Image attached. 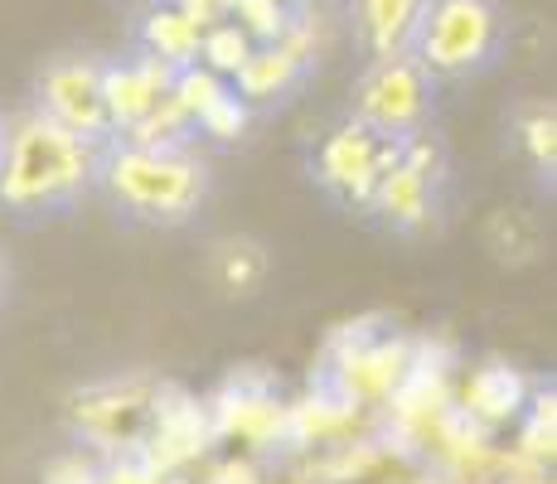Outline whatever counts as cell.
<instances>
[{
  "instance_id": "6da1fadb",
  "label": "cell",
  "mask_w": 557,
  "mask_h": 484,
  "mask_svg": "<svg viewBox=\"0 0 557 484\" xmlns=\"http://www.w3.org/2000/svg\"><path fill=\"white\" fill-rule=\"evenodd\" d=\"M92 199L122 228L141 233H185L213 203V165L195 141H146L112 136L98 150Z\"/></svg>"
},
{
  "instance_id": "7a4b0ae2",
  "label": "cell",
  "mask_w": 557,
  "mask_h": 484,
  "mask_svg": "<svg viewBox=\"0 0 557 484\" xmlns=\"http://www.w3.org/2000/svg\"><path fill=\"white\" fill-rule=\"evenodd\" d=\"M102 141L49 122L35 107L5 112L0 146V213L20 228L63 223L92 199Z\"/></svg>"
},
{
  "instance_id": "3957f363",
  "label": "cell",
  "mask_w": 557,
  "mask_h": 484,
  "mask_svg": "<svg viewBox=\"0 0 557 484\" xmlns=\"http://www.w3.org/2000/svg\"><path fill=\"white\" fill-rule=\"evenodd\" d=\"M513 20L505 0H426L412 29V53L436 88L480 83L509 59Z\"/></svg>"
},
{
  "instance_id": "277c9868",
  "label": "cell",
  "mask_w": 557,
  "mask_h": 484,
  "mask_svg": "<svg viewBox=\"0 0 557 484\" xmlns=\"http://www.w3.org/2000/svg\"><path fill=\"white\" fill-rule=\"evenodd\" d=\"M436 107L442 88L426 78V69L412 53H388V59H363L355 83H349V122L373 132L388 146H407L417 136L436 132Z\"/></svg>"
},
{
  "instance_id": "5b68a950",
  "label": "cell",
  "mask_w": 557,
  "mask_h": 484,
  "mask_svg": "<svg viewBox=\"0 0 557 484\" xmlns=\"http://www.w3.org/2000/svg\"><path fill=\"white\" fill-rule=\"evenodd\" d=\"M442 189H446L442 136L426 132V136H417V141L393 150V160L383 165L363 213H369L379 228H388L393 238H417V233H426L436 223V213H442Z\"/></svg>"
},
{
  "instance_id": "8992f818",
  "label": "cell",
  "mask_w": 557,
  "mask_h": 484,
  "mask_svg": "<svg viewBox=\"0 0 557 484\" xmlns=\"http://www.w3.org/2000/svg\"><path fill=\"white\" fill-rule=\"evenodd\" d=\"M107 59L92 49H63L49 53L29 78V107L49 122L88 136V141H112V112H107Z\"/></svg>"
},
{
  "instance_id": "52a82bcc",
  "label": "cell",
  "mask_w": 557,
  "mask_h": 484,
  "mask_svg": "<svg viewBox=\"0 0 557 484\" xmlns=\"http://www.w3.org/2000/svg\"><path fill=\"white\" fill-rule=\"evenodd\" d=\"M388 141H379L373 132H363L359 122H335L325 136H320L315 146H310V185L325 194L330 203H339V209H355L363 213L369 209V194L379 185L383 165L393 160Z\"/></svg>"
},
{
  "instance_id": "ba28073f",
  "label": "cell",
  "mask_w": 557,
  "mask_h": 484,
  "mask_svg": "<svg viewBox=\"0 0 557 484\" xmlns=\"http://www.w3.org/2000/svg\"><path fill=\"white\" fill-rule=\"evenodd\" d=\"M422 10H426V0H345V29L355 39L359 63L407 53Z\"/></svg>"
},
{
  "instance_id": "9c48e42d",
  "label": "cell",
  "mask_w": 557,
  "mask_h": 484,
  "mask_svg": "<svg viewBox=\"0 0 557 484\" xmlns=\"http://www.w3.org/2000/svg\"><path fill=\"white\" fill-rule=\"evenodd\" d=\"M170 78L175 73L165 69V63L146 59V53H136V59H122L112 63L107 59V112H112V132H126V126H136L141 116H151L160 102L170 97Z\"/></svg>"
},
{
  "instance_id": "30bf717a",
  "label": "cell",
  "mask_w": 557,
  "mask_h": 484,
  "mask_svg": "<svg viewBox=\"0 0 557 484\" xmlns=\"http://www.w3.org/2000/svg\"><path fill=\"white\" fill-rule=\"evenodd\" d=\"M199 39H203V20L195 10H151L141 25V53L165 63L170 73L199 63Z\"/></svg>"
},
{
  "instance_id": "8fae6325",
  "label": "cell",
  "mask_w": 557,
  "mask_h": 484,
  "mask_svg": "<svg viewBox=\"0 0 557 484\" xmlns=\"http://www.w3.org/2000/svg\"><path fill=\"white\" fill-rule=\"evenodd\" d=\"M267 272H272V257L257 238H223L209 252V282L233 300L257 296L267 286Z\"/></svg>"
},
{
  "instance_id": "7c38bea8",
  "label": "cell",
  "mask_w": 557,
  "mask_h": 484,
  "mask_svg": "<svg viewBox=\"0 0 557 484\" xmlns=\"http://www.w3.org/2000/svg\"><path fill=\"white\" fill-rule=\"evenodd\" d=\"M513 126H519L523 150L533 156V170L553 185V170H557V116H553V102H529Z\"/></svg>"
},
{
  "instance_id": "4fadbf2b",
  "label": "cell",
  "mask_w": 557,
  "mask_h": 484,
  "mask_svg": "<svg viewBox=\"0 0 557 484\" xmlns=\"http://www.w3.org/2000/svg\"><path fill=\"white\" fill-rule=\"evenodd\" d=\"M252 53V39L243 35L238 25H219V29H203L199 39V63L203 69H213L219 78H233V73L243 69V59Z\"/></svg>"
},
{
  "instance_id": "5bb4252c",
  "label": "cell",
  "mask_w": 557,
  "mask_h": 484,
  "mask_svg": "<svg viewBox=\"0 0 557 484\" xmlns=\"http://www.w3.org/2000/svg\"><path fill=\"white\" fill-rule=\"evenodd\" d=\"M15 296H20V272H15V262H10V252L0 247V315L15 306Z\"/></svg>"
},
{
  "instance_id": "9a60e30c",
  "label": "cell",
  "mask_w": 557,
  "mask_h": 484,
  "mask_svg": "<svg viewBox=\"0 0 557 484\" xmlns=\"http://www.w3.org/2000/svg\"><path fill=\"white\" fill-rule=\"evenodd\" d=\"M0 146H5V112H0Z\"/></svg>"
}]
</instances>
